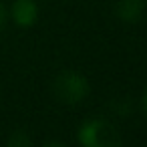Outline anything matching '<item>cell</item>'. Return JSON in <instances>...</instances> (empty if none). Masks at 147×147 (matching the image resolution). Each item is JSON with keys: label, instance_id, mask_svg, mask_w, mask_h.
Listing matches in <instances>:
<instances>
[{"label": "cell", "instance_id": "obj_4", "mask_svg": "<svg viewBox=\"0 0 147 147\" xmlns=\"http://www.w3.org/2000/svg\"><path fill=\"white\" fill-rule=\"evenodd\" d=\"M119 14L123 20H137L141 14V0H123L119 4Z\"/></svg>", "mask_w": 147, "mask_h": 147}, {"label": "cell", "instance_id": "obj_1", "mask_svg": "<svg viewBox=\"0 0 147 147\" xmlns=\"http://www.w3.org/2000/svg\"><path fill=\"white\" fill-rule=\"evenodd\" d=\"M79 143L85 147H115L121 143L117 127L105 119L87 121L79 129Z\"/></svg>", "mask_w": 147, "mask_h": 147}, {"label": "cell", "instance_id": "obj_6", "mask_svg": "<svg viewBox=\"0 0 147 147\" xmlns=\"http://www.w3.org/2000/svg\"><path fill=\"white\" fill-rule=\"evenodd\" d=\"M4 24H6V8L0 4V28H2Z\"/></svg>", "mask_w": 147, "mask_h": 147}, {"label": "cell", "instance_id": "obj_3", "mask_svg": "<svg viewBox=\"0 0 147 147\" xmlns=\"http://www.w3.org/2000/svg\"><path fill=\"white\" fill-rule=\"evenodd\" d=\"M38 8L32 0H16L12 6V18L18 26H32L36 22Z\"/></svg>", "mask_w": 147, "mask_h": 147}, {"label": "cell", "instance_id": "obj_7", "mask_svg": "<svg viewBox=\"0 0 147 147\" xmlns=\"http://www.w3.org/2000/svg\"><path fill=\"white\" fill-rule=\"evenodd\" d=\"M143 109H145V113H147V91H145V95H143Z\"/></svg>", "mask_w": 147, "mask_h": 147}, {"label": "cell", "instance_id": "obj_5", "mask_svg": "<svg viewBox=\"0 0 147 147\" xmlns=\"http://www.w3.org/2000/svg\"><path fill=\"white\" fill-rule=\"evenodd\" d=\"M8 143H10V145H16V143H24V145H28L30 141H28L26 137H20V135H16V137H12V139H10Z\"/></svg>", "mask_w": 147, "mask_h": 147}, {"label": "cell", "instance_id": "obj_2", "mask_svg": "<svg viewBox=\"0 0 147 147\" xmlns=\"http://www.w3.org/2000/svg\"><path fill=\"white\" fill-rule=\"evenodd\" d=\"M55 95L61 103L67 105H77L89 95V83L83 75L67 71L57 77L55 81Z\"/></svg>", "mask_w": 147, "mask_h": 147}]
</instances>
